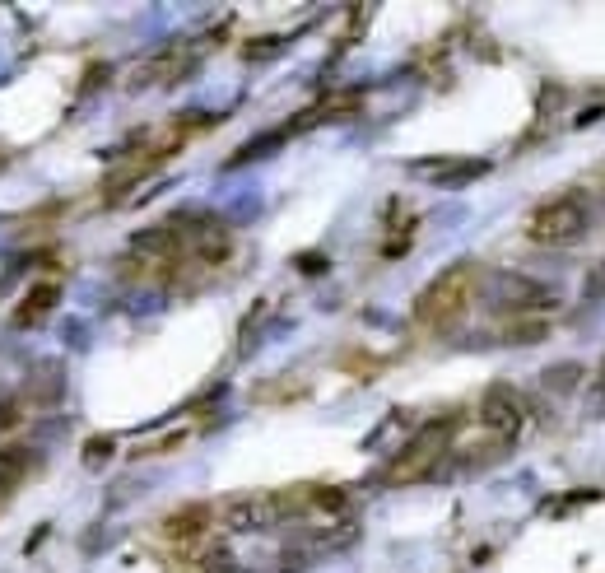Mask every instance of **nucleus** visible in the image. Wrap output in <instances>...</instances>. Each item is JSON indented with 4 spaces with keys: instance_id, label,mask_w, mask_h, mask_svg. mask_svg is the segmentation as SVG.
<instances>
[{
    "instance_id": "4",
    "label": "nucleus",
    "mask_w": 605,
    "mask_h": 573,
    "mask_svg": "<svg viewBox=\"0 0 605 573\" xmlns=\"http://www.w3.org/2000/svg\"><path fill=\"white\" fill-rule=\"evenodd\" d=\"M280 518H284L280 494H266V490L229 494V499L215 508V522H224L229 532H261V527H275Z\"/></svg>"
},
{
    "instance_id": "15",
    "label": "nucleus",
    "mask_w": 605,
    "mask_h": 573,
    "mask_svg": "<svg viewBox=\"0 0 605 573\" xmlns=\"http://www.w3.org/2000/svg\"><path fill=\"white\" fill-rule=\"evenodd\" d=\"M582 294H592V299H601V294H605V261H596L592 275L582 280Z\"/></svg>"
},
{
    "instance_id": "11",
    "label": "nucleus",
    "mask_w": 605,
    "mask_h": 573,
    "mask_svg": "<svg viewBox=\"0 0 605 573\" xmlns=\"http://www.w3.org/2000/svg\"><path fill=\"white\" fill-rule=\"evenodd\" d=\"M545 336H550L545 322H517L512 331H503V341H512V345H536V341H545Z\"/></svg>"
},
{
    "instance_id": "14",
    "label": "nucleus",
    "mask_w": 605,
    "mask_h": 573,
    "mask_svg": "<svg viewBox=\"0 0 605 573\" xmlns=\"http://www.w3.org/2000/svg\"><path fill=\"white\" fill-rule=\"evenodd\" d=\"M284 47V38H261V42H247L242 52H247V61H266V56H275Z\"/></svg>"
},
{
    "instance_id": "2",
    "label": "nucleus",
    "mask_w": 605,
    "mask_h": 573,
    "mask_svg": "<svg viewBox=\"0 0 605 573\" xmlns=\"http://www.w3.org/2000/svg\"><path fill=\"white\" fill-rule=\"evenodd\" d=\"M587 224H592L587 196H582V191H559V196H550V201H540L536 210H531L526 233H531V243H540V247H568L587 233Z\"/></svg>"
},
{
    "instance_id": "9",
    "label": "nucleus",
    "mask_w": 605,
    "mask_h": 573,
    "mask_svg": "<svg viewBox=\"0 0 605 573\" xmlns=\"http://www.w3.org/2000/svg\"><path fill=\"white\" fill-rule=\"evenodd\" d=\"M415 168L433 173V182H443V187H461V182H475L480 173H489V159H424Z\"/></svg>"
},
{
    "instance_id": "6",
    "label": "nucleus",
    "mask_w": 605,
    "mask_h": 573,
    "mask_svg": "<svg viewBox=\"0 0 605 573\" xmlns=\"http://www.w3.org/2000/svg\"><path fill=\"white\" fill-rule=\"evenodd\" d=\"M522 420H526V410H522V396H517V387H508V382H494V387L480 396V424L494 438H508V443H512V438L522 434Z\"/></svg>"
},
{
    "instance_id": "1",
    "label": "nucleus",
    "mask_w": 605,
    "mask_h": 573,
    "mask_svg": "<svg viewBox=\"0 0 605 573\" xmlns=\"http://www.w3.org/2000/svg\"><path fill=\"white\" fill-rule=\"evenodd\" d=\"M475 285H480V271H475L471 261H457V266H447L443 275H433L429 285L419 289V299H415L419 327L452 331V327L461 322V317L471 313Z\"/></svg>"
},
{
    "instance_id": "3",
    "label": "nucleus",
    "mask_w": 605,
    "mask_h": 573,
    "mask_svg": "<svg viewBox=\"0 0 605 573\" xmlns=\"http://www.w3.org/2000/svg\"><path fill=\"white\" fill-rule=\"evenodd\" d=\"M447 443H452V420L424 424V429H419V434H410V443H405V448L387 462L382 480H387V485H410V480L433 476V471H438V462H443Z\"/></svg>"
},
{
    "instance_id": "16",
    "label": "nucleus",
    "mask_w": 605,
    "mask_h": 573,
    "mask_svg": "<svg viewBox=\"0 0 605 573\" xmlns=\"http://www.w3.org/2000/svg\"><path fill=\"white\" fill-rule=\"evenodd\" d=\"M592 396L596 401H605V359L596 364V378H592Z\"/></svg>"
},
{
    "instance_id": "7",
    "label": "nucleus",
    "mask_w": 605,
    "mask_h": 573,
    "mask_svg": "<svg viewBox=\"0 0 605 573\" xmlns=\"http://www.w3.org/2000/svg\"><path fill=\"white\" fill-rule=\"evenodd\" d=\"M210 527H215V504H182L163 518V536L173 546H196L210 536Z\"/></svg>"
},
{
    "instance_id": "10",
    "label": "nucleus",
    "mask_w": 605,
    "mask_h": 573,
    "mask_svg": "<svg viewBox=\"0 0 605 573\" xmlns=\"http://www.w3.org/2000/svg\"><path fill=\"white\" fill-rule=\"evenodd\" d=\"M582 382V364H559V369H545V387L550 392H573Z\"/></svg>"
},
{
    "instance_id": "12",
    "label": "nucleus",
    "mask_w": 605,
    "mask_h": 573,
    "mask_svg": "<svg viewBox=\"0 0 605 573\" xmlns=\"http://www.w3.org/2000/svg\"><path fill=\"white\" fill-rule=\"evenodd\" d=\"M596 494L592 490H573L564 494V499H554V504H545V513H554V518H564V508H582V504H592Z\"/></svg>"
},
{
    "instance_id": "13",
    "label": "nucleus",
    "mask_w": 605,
    "mask_h": 573,
    "mask_svg": "<svg viewBox=\"0 0 605 573\" xmlns=\"http://www.w3.org/2000/svg\"><path fill=\"white\" fill-rule=\"evenodd\" d=\"M187 443V434H163L159 443H140V448L131 452V457H154V452H173V448H182Z\"/></svg>"
},
{
    "instance_id": "8",
    "label": "nucleus",
    "mask_w": 605,
    "mask_h": 573,
    "mask_svg": "<svg viewBox=\"0 0 605 573\" xmlns=\"http://www.w3.org/2000/svg\"><path fill=\"white\" fill-rule=\"evenodd\" d=\"M61 303V285L56 280H38V285L28 289L24 299L14 303V313H10V327L19 331H33L42 322V317H52V308Z\"/></svg>"
},
{
    "instance_id": "5",
    "label": "nucleus",
    "mask_w": 605,
    "mask_h": 573,
    "mask_svg": "<svg viewBox=\"0 0 605 573\" xmlns=\"http://www.w3.org/2000/svg\"><path fill=\"white\" fill-rule=\"evenodd\" d=\"M498 313H545L554 308V289H545L540 280H526V275H494V289H489Z\"/></svg>"
}]
</instances>
